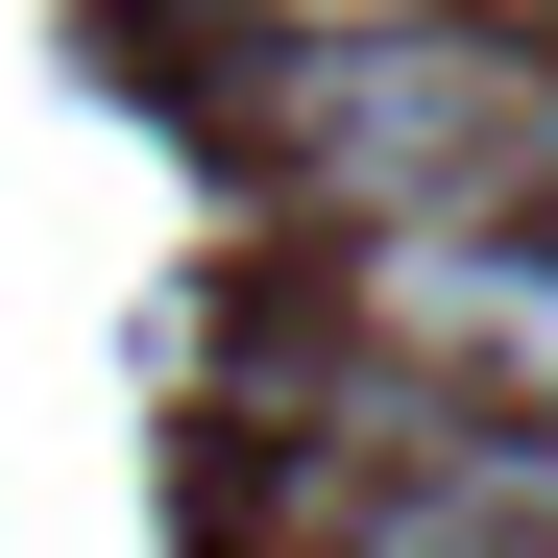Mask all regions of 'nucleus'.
<instances>
[{"mask_svg":"<svg viewBox=\"0 0 558 558\" xmlns=\"http://www.w3.org/2000/svg\"><path fill=\"white\" fill-rule=\"evenodd\" d=\"M316 267V316L340 340H413V364H461V389H510V413H558V219H316L292 243Z\"/></svg>","mask_w":558,"mask_h":558,"instance_id":"f257e3e1","label":"nucleus"},{"mask_svg":"<svg viewBox=\"0 0 558 558\" xmlns=\"http://www.w3.org/2000/svg\"><path fill=\"white\" fill-rule=\"evenodd\" d=\"M364 25H413V0H146V49L195 73V98H267V73H316Z\"/></svg>","mask_w":558,"mask_h":558,"instance_id":"f03ea898","label":"nucleus"}]
</instances>
